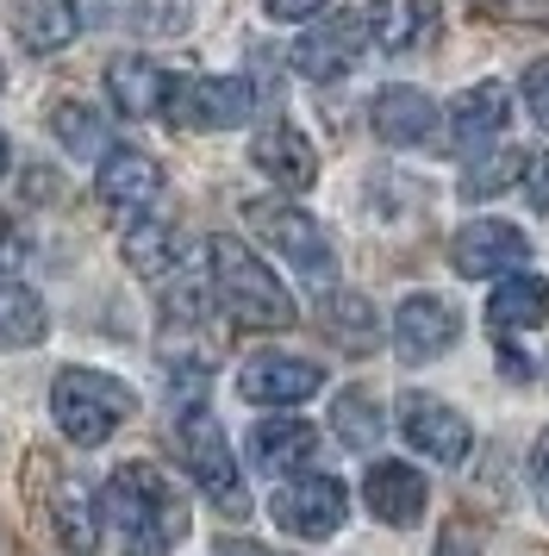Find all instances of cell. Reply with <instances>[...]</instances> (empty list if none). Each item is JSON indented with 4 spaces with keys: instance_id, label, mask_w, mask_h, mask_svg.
<instances>
[{
    "instance_id": "1",
    "label": "cell",
    "mask_w": 549,
    "mask_h": 556,
    "mask_svg": "<svg viewBox=\"0 0 549 556\" xmlns=\"http://www.w3.org/2000/svg\"><path fill=\"white\" fill-rule=\"evenodd\" d=\"M100 506H106V519L119 531L125 556H169V544L181 538V506H175L169 481L156 469H144V463H131V469H119L106 481Z\"/></svg>"
},
{
    "instance_id": "2",
    "label": "cell",
    "mask_w": 549,
    "mask_h": 556,
    "mask_svg": "<svg viewBox=\"0 0 549 556\" xmlns=\"http://www.w3.org/2000/svg\"><path fill=\"white\" fill-rule=\"evenodd\" d=\"M206 256H213V294L225 301V313L238 326H263V331H281L294 326L299 313L288 301V288L274 281L269 263H256V251H244L238 238H206Z\"/></svg>"
},
{
    "instance_id": "3",
    "label": "cell",
    "mask_w": 549,
    "mask_h": 556,
    "mask_svg": "<svg viewBox=\"0 0 549 556\" xmlns=\"http://www.w3.org/2000/svg\"><path fill=\"white\" fill-rule=\"evenodd\" d=\"M131 406H138V394H131L125 381L100 376V369H63L56 388H50V413H56L63 438L81 444V451L106 444V438L131 419Z\"/></svg>"
},
{
    "instance_id": "4",
    "label": "cell",
    "mask_w": 549,
    "mask_h": 556,
    "mask_svg": "<svg viewBox=\"0 0 549 556\" xmlns=\"http://www.w3.org/2000/svg\"><path fill=\"white\" fill-rule=\"evenodd\" d=\"M175 444H181V463L188 476L200 481V494L225 513H244V481H238V463H231V444H225L219 419L206 406H188L181 426H175Z\"/></svg>"
},
{
    "instance_id": "5",
    "label": "cell",
    "mask_w": 549,
    "mask_h": 556,
    "mask_svg": "<svg viewBox=\"0 0 549 556\" xmlns=\"http://www.w3.org/2000/svg\"><path fill=\"white\" fill-rule=\"evenodd\" d=\"M369 45V20L362 13H319V20H306L294 45V70L306 81H337L356 70V56Z\"/></svg>"
},
{
    "instance_id": "6",
    "label": "cell",
    "mask_w": 549,
    "mask_h": 556,
    "mask_svg": "<svg viewBox=\"0 0 549 556\" xmlns=\"http://www.w3.org/2000/svg\"><path fill=\"white\" fill-rule=\"evenodd\" d=\"M269 513L288 538L319 544V538H331V531L349 519V494H344V481H331V476H299V481H288V488H274Z\"/></svg>"
},
{
    "instance_id": "7",
    "label": "cell",
    "mask_w": 549,
    "mask_h": 556,
    "mask_svg": "<svg viewBox=\"0 0 549 556\" xmlns=\"http://www.w3.org/2000/svg\"><path fill=\"white\" fill-rule=\"evenodd\" d=\"M250 226L263 231L306 281H331V244H324L312 213H299L294 201H250Z\"/></svg>"
},
{
    "instance_id": "8",
    "label": "cell",
    "mask_w": 549,
    "mask_h": 556,
    "mask_svg": "<svg viewBox=\"0 0 549 556\" xmlns=\"http://www.w3.org/2000/svg\"><path fill=\"white\" fill-rule=\"evenodd\" d=\"M399 431H406L412 451H424L431 463H449V469L474 451V426L437 394H406L399 401Z\"/></svg>"
},
{
    "instance_id": "9",
    "label": "cell",
    "mask_w": 549,
    "mask_h": 556,
    "mask_svg": "<svg viewBox=\"0 0 549 556\" xmlns=\"http://www.w3.org/2000/svg\"><path fill=\"white\" fill-rule=\"evenodd\" d=\"M519 263H531V244H524L519 226L506 219H474L449 238V269L469 281H487V276H512Z\"/></svg>"
},
{
    "instance_id": "10",
    "label": "cell",
    "mask_w": 549,
    "mask_h": 556,
    "mask_svg": "<svg viewBox=\"0 0 549 556\" xmlns=\"http://www.w3.org/2000/svg\"><path fill=\"white\" fill-rule=\"evenodd\" d=\"M169 106L175 119H188L200 131H231L256 113V88L244 76H200V81H175Z\"/></svg>"
},
{
    "instance_id": "11",
    "label": "cell",
    "mask_w": 549,
    "mask_h": 556,
    "mask_svg": "<svg viewBox=\"0 0 549 556\" xmlns=\"http://www.w3.org/2000/svg\"><path fill=\"white\" fill-rule=\"evenodd\" d=\"M324 388V369L306 356H250L238 369V394L256 406H299Z\"/></svg>"
},
{
    "instance_id": "12",
    "label": "cell",
    "mask_w": 549,
    "mask_h": 556,
    "mask_svg": "<svg viewBox=\"0 0 549 556\" xmlns=\"http://www.w3.org/2000/svg\"><path fill=\"white\" fill-rule=\"evenodd\" d=\"M456 338H462V319H456L437 294H412V301H399L394 351L406 356V363H431V356H444Z\"/></svg>"
},
{
    "instance_id": "13",
    "label": "cell",
    "mask_w": 549,
    "mask_h": 556,
    "mask_svg": "<svg viewBox=\"0 0 549 556\" xmlns=\"http://www.w3.org/2000/svg\"><path fill=\"white\" fill-rule=\"evenodd\" d=\"M94 194L100 206H113V213H144L156 194H163V169H156V156L144 151H106L94 169Z\"/></svg>"
},
{
    "instance_id": "14",
    "label": "cell",
    "mask_w": 549,
    "mask_h": 556,
    "mask_svg": "<svg viewBox=\"0 0 549 556\" xmlns=\"http://www.w3.org/2000/svg\"><path fill=\"white\" fill-rule=\"evenodd\" d=\"M106 94L125 119H156V113H169L175 76L150 56H119V63H106Z\"/></svg>"
},
{
    "instance_id": "15",
    "label": "cell",
    "mask_w": 549,
    "mask_h": 556,
    "mask_svg": "<svg viewBox=\"0 0 549 556\" xmlns=\"http://www.w3.org/2000/svg\"><path fill=\"white\" fill-rule=\"evenodd\" d=\"M362 501L381 526H419L431 488L412 463H369V481H362Z\"/></svg>"
},
{
    "instance_id": "16",
    "label": "cell",
    "mask_w": 549,
    "mask_h": 556,
    "mask_svg": "<svg viewBox=\"0 0 549 556\" xmlns=\"http://www.w3.org/2000/svg\"><path fill=\"white\" fill-rule=\"evenodd\" d=\"M250 163L263 169L269 181H281V188H312L319 181V156H312V144H306V131H294L288 119H274V126L256 131V144H250Z\"/></svg>"
},
{
    "instance_id": "17",
    "label": "cell",
    "mask_w": 549,
    "mask_h": 556,
    "mask_svg": "<svg viewBox=\"0 0 549 556\" xmlns=\"http://www.w3.org/2000/svg\"><path fill=\"white\" fill-rule=\"evenodd\" d=\"M250 469L256 476H288V469H306L312 451H319V431L306 426V419H288V413H274L263 426L250 431Z\"/></svg>"
},
{
    "instance_id": "18",
    "label": "cell",
    "mask_w": 549,
    "mask_h": 556,
    "mask_svg": "<svg viewBox=\"0 0 549 556\" xmlns=\"http://www.w3.org/2000/svg\"><path fill=\"white\" fill-rule=\"evenodd\" d=\"M431 126H437V106H431L424 88H381V94H374V138H381V144H394V151L424 144Z\"/></svg>"
},
{
    "instance_id": "19",
    "label": "cell",
    "mask_w": 549,
    "mask_h": 556,
    "mask_svg": "<svg viewBox=\"0 0 549 556\" xmlns=\"http://www.w3.org/2000/svg\"><path fill=\"white\" fill-rule=\"evenodd\" d=\"M506 88L499 81H474L469 94H456V106H449V144H462V151H474V144H487V138H499L506 131Z\"/></svg>"
},
{
    "instance_id": "20",
    "label": "cell",
    "mask_w": 549,
    "mask_h": 556,
    "mask_svg": "<svg viewBox=\"0 0 549 556\" xmlns=\"http://www.w3.org/2000/svg\"><path fill=\"white\" fill-rule=\"evenodd\" d=\"M487 319H494L499 331H531L549 319V281L544 276H524V269H512V276L494 288V301H487Z\"/></svg>"
},
{
    "instance_id": "21",
    "label": "cell",
    "mask_w": 549,
    "mask_h": 556,
    "mask_svg": "<svg viewBox=\"0 0 549 556\" xmlns=\"http://www.w3.org/2000/svg\"><path fill=\"white\" fill-rule=\"evenodd\" d=\"M362 20H369L374 45H381L387 56H399V51H412L424 31H431V0H374Z\"/></svg>"
},
{
    "instance_id": "22",
    "label": "cell",
    "mask_w": 549,
    "mask_h": 556,
    "mask_svg": "<svg viewBox=\"0 0 549 556\" xmlns=\"http://www.w3.org/2000/svg\"><path fill=\"white\" fill-rule=\"evenodd\" d=\"M50 519H56V538H63V551H75V556H94V551H100L106 506H100L88 488H75V481H69V488L56 494V513H50Z\"/></svg>"
},
{
    "instance_id": "23",
    "label": "cell",
    "mask_w": 549,
    "mask_h": 556,
    "mask_svg": "<svg viewBox=\"0 0 549 556\" xmlns=\"http://www.w3.org/2000/svg\"><path fill=\"white\" fill-rule=\"evenodd\" d=\"M125 263L138 269V276H169L175 263H181V231L169 219H138V226L125 231Z\"/></svg>"
},
{
    "instance_id": "24",
    "label": "cell",
    "mask_w": 549,
    "mask_h": 556,
    "mask_svg": "<svg viewBox=\"0 0 549 556\" xmlns=\"http://www.w3.org/2000/svg\"><path fill=\"white\" fill-rule=\"evenodd\" d=\"M75 7H63V0H25L20 13H13V31H20L25 51H63L75 38Z\"/></svg>"
},
{
    "instance_id": "25",
    "label": "cell",
    "mask_w": 549,
    "mask_h": 556,
    "mask_svg": "<svg viewBox=\"0 0 549 556\" xmlns=\"http://www.w3.org/2000/svg\"><path fill=\"white\" fill-rule=\"evenodd\" d=\"M319 326L344 344V351H374L381 344V319H374V306L362 294H324V313Z\"/></svg>"
},
{
    "instance_id": "26",
    "label": "cell",
    "mask_w": 549,
    "mask_h": 556,
    "mask_svg": "<svg viewBox=\"0 0 549 556\" xmlns=\"http://www.w3.org/2000/svg\"><path fill=\"white\" fill-rule=\"evenodd\" d=\"M44 301L31 294V288H20V281H0V344L7 351H25V344H38L44 338Z\"/></svg>"
},
{
    "instance_id": "27",
    "label": "cell",
    "mask_w": 549,
    "mask_h": 556,
    "mask_svg": "<svg viewBox=\"0 0 549 556\" xmlns=\"http://www.w3.org/2000/svg\"><path fill=\"white\" fill-rule=\"evenodd\" d=\"M50 126H56V138H63V151L69 156H106L113 144H106V126H100V113H88L81 101H63L56 113H50Z\"/></svg>"
},
{
    "instance_id": "28",
    "label": "cell",
    "mask_w": 549,
    "mask_h": 556,
    "mask_svg": "<svg viewBox=\"0 0 549 556\" xmlns=\"http://www.w3.org/2000/svg\"><path fill=\"white\" fill-rule=\"evenodd\" d=\"M331 431L344 438L349 451H369L374 438H381V413H374V401L362 394V388L337 394V406H331Z\"/></svg>"
},
{
    "instance_id": "29",
    "label": "cell",
    "mask_w": 549,
    "mask_h": 556,
    "mask_svg": "<svg viewBox=\"0 0 549 556\" xmlns=\"http://www.w3.org/2000/svg\"><path fill=\"white\" fill-rule=\"evenodd\" d=\"M524 163H531V156H524L519 144H506V151H487V156H481V163L469 169V176H462V194H469V201H487V194H499L506 181H519V176H524Z\"/></svg>"
},
{
    "instance_id": "30",
    "label": "cell",
    "mask_w": 549,
    "mask_h": 556,
    "mask_svg": "<svg viewBox=\"0 0 549 556\" xmlns=\"http://www.w3.org/2000/svg\"><path fill=\"white\" fill-rule=\"evenodd\" d=\"M69 7L81 26H125V20H138L144 0H69Z\"/></svg>"
},
{
    "instance_id": "31",
    "label": "cell",
    "mask_w": 549,
    "mask_h": 556,
    "mask_svg": "<svg viewBox=\"0 0 549 556\" xmlns=\"http://www.w3.org/2000/svg\"><path fill=\"white\" fill-rule=\"evenodd\" d=\"M524 106H531V119L549 131V63H531V70H524Z\"/></svg>"
},
{
    "instance_id": "32",
    "label": "cell",
    "mask_w": 549,
    "mask_h": 556,
    "mask_svg": "<svg viewBox=\"0 0 549 556\" xmlns=\"http://www.w3.org/2000/svg\"><path fill=\"white\" fill-rule=\"evenodd\" d=\"M524 194H531V206H537V213H549V151L524 163Z\"/></svg>"
},
{
    "instance_id": "33",
    "label": "cell",
    "mask_w": 549,
    "mask_h": 556,
    "mask_svg": "<svg viewBox=\"0 0 549 556\" xmlns=\"http://www.w3.org/2000/svg\"><path fill=\"white\" fill-rule=\"evenodd\" d=\"M263 7H269V20H288V26H306L324 13V0H263Z\"/></svg>"
},
{
    "instance_id": "34",
    "label": "cell",
    "mask_w": 549,
    "mask_h": 556,
    "mask_svg": "<svg viewBox=\"0 0 549 556\" xmlns=\"http://www.w3.org/2000/svg\"><path fill=\"white\" fill-rule=\"evenodd\" d=\"M531 494H537V506L549 513V431L537 438V451H531Z\"/></svg>"
},
{
    "instance_id": "35",
    "label": "cell",
    "mask_w": 549,
    "mask_h": 556,
    "mask_svg": "<svg viewBox=\"0 0 549 556\" xmlns=\"http://www.w3.org/2000/svg\"><path fill=\"white\" fill-rule=\"evenodd\" d=\"M20 263H25V231L0 213V269H20Z\"/></svg>"
},
{
    "instance_id": "36",
    "label": "cell",
    "mask_w": 549,
    "mask_h": 556,
    "mask_svg": "<svg viewBox=\"0 0 549 556\" xmlns=\"http://www.w3.org/2000/svg\"><path fill=\"white\" fill-rule=\"evenodd\" d=\"M225 556H269V551H256V544H231Z\"/></svg>"
},
{
    "instance_id": "37",
    "label": "cell",
    "mask_w": 549,
    "mask_h": 556,
    "mask_svg": "<svg viewBox=\"0 0 549 556\" xmlns=\"http://www.w3.org/2000/svg\"><path fill=\"white\" fill-rule=\"evenodd\" d=\"M7 163H13V151H7V138H0V176H7Z\"/></svg>"
}]
</instances>
